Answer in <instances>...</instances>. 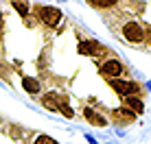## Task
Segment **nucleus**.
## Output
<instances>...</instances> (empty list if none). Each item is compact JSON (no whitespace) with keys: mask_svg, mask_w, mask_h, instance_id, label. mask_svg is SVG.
Wrapping results in <instances>:
<instances>
[{"mask_svg":"<svg viewBox=\"0 0 151 144\" xmlns=\"http://www.w3.org/2000/svg\"><path fill=\"white\" fill-rule=\"evenodd\" d=\"M123 35H125V39L132 42V44H140L145 39V31L138 22H127L123 26Z\"/></svg>","mask_w":151,"mask_h":144,"instance_id":"obj_1","label":"nucleus"},{"mask_svg":"<svg viewBox=\"0 0 151 144\" xmlns=\"http://www.w3.org/2000/svg\"><path fill=\"white\" fill-rule=\"evenodd\" d=\"M110 85H112L121 96H125V98H127V96H136V94H138V85H136V83H132V81L112 79V81H110Z\"/></svg>","mask_w":151,"mask_h":144,"instance_id":"obj_2","label":"nucleus"},{"mask_svg":"<svg viewBox=\"0 0 151 144\" xmlns=\"http://www.w3.org/2000/svg\"><path fill=\"white\" fill-rule=\"evenodd\" d=\"M37 15H40L42 22L48 24V26H55V24L61 20V11L57 7H40L37 9Z\"/></svg>","mask_w":151,"mask_h":144,"instance_id":"obj_3","label":"nucleus"},{"mask_svg":"<svg viewBox=\"0 0 151 144\" xmlns=\"http://www.w3.org/2000/svg\"><path fill=\"white\" fill-rule=\"evenodd\" d=\"M121 72H123V66H121V61H116V59H107L105 63L101 66V74L103 76H110V79L121 76Z\"/></svg>","mask_w":151,"mask_h":144,"instance_id":"obj_4","label":"nucleus"},{"mask_svg":"<svg viewBox=\"0 0 151 144\" xmlns=\"http://www.w3.org/2000/svg\"><path fill=\"white\" fill-rule=\"evenodd\" d=\"M125 107H127L132 114H142L145 111V103L138 98V96H127L125 98Z\"/></svg>","mask_w":151,"mask_h":144,"instance_id":"obj_5","label":"nucleus"},{"mask_svg":"<svg viewBox=\"0 0 151 144\" xmlns=\"http://www.w3.org/2000/svg\"><path fill=\"white\" fill-rule=\"evenodd\" d=\"M83 116L88 118V120L92 122V125H96V127H105L107 125V120L103 118L99 111H94V109H90V107H86V111H83Z\"/></svg>","mask_w":151,"mask_h":144,"instance_id":"obj_6","label":"nucleus"},{"mask_svg":"<svg viewBox=\"0 0 151 144\" xmlns=\"http://www.w3.org/2000/svg\"><path fill=\"white\" fill-rule=\"evenodd\" d=\"M22 87L29 94H40V81L33 76H22Z\"/></svg>","mask_w":151,"mask_h":144,"instance_id":"obj_7","label":"nucleus"},{"mask_svg":"<svg viewBox=\"0 0 151 144\" xmlns=\"http://www.w3.org/2000/svg\"><path fill=\"white\" fill-rule=\"evenodd\" d=\"M79 53H81V55H94V53H99V44L92 42V39L81 42V44H79Z\"/></svg>","mask_w":151,"mask_h":144,"instance_id":"obj_8","label":"nucleus"},{"mask_svg":"<svg viewBox=\"0 0 151 144\" xmlns=\"http://www.w3.org/2000/svg\"><path fill=\"white\" fill-rule=\"evenodd\" d=\"M9 2L13 4V9L22 15V18H27V15H29L31 9H29V2H27V0H9Z\"/></svg>","mask_w":151,"mask_h":144,"instance_id":"obj_9","label":"nucleus"},{"mask_svg":"<svg viewBox=\"0 0 151 144\" xmlns=\"http://www.w3.org/2000/svg\"><path fill=\"white\" fill-rule=\"evenodd\" d=\"M134 116H136V114H132L127 107H121V109L114 111V118H118V120H125V122H132V120H134Z\"/></svg>","mask_w":151,"mask_h":144,"instance_id":"obj_10","label":"nucleus"},{"mask_svg":"<svg viewBox=\"0 0 151 144\" xmlns=\"http://www.w3.org/2000/svg\"><path fill=\"white\" fill-rule=\"evenodd\" d=\"M88 2H90L92 7H96V9H110V7H114V4L118 2V0H88Z\"/></svg>","mask_w":151,"mask_h":144,"instance_id":"obj_11","label":"nucleus"},{"mask_svg":"<svg viewBox=\"0 0 151 144\" xmlns=\"http://www.w3.org/2000/svg\"><path fill=\"white\" fill-rule=\"evenodd\" d=\"M42 105H44L46 109H50V111H59V103L55 101V96H46V98L42 101Z\"/></svg>","mask_w":151,"mask_h":144,"instance_id":"obj_12","label":"nucleus"},{"mask_svg":"<svg viewBox=\"0 0 151 144\" xmlns=\"http://www.w3.org/2000/svg\"><path fill=\"white\" fill-rule=\"evenodd\" d=\"M33 144H57V140H53L50 135H37Z\"/></svg>","mask_w":151,"mask_h":144,"instance_id":"obj_13","label":"nucleus"},{"mask_svg":"<svg viewBox=\"0 0 151 144\" xmlns=\"http://www.w3.org/2000/svg\"><path fill=\"white\" fill-rule=\"evenodd\" d=\"M59 111H61L66 118H72V116H75V111H72L70 105H66V103H61V105H59Z\"/></svg>","mask_w":151,"mask_h":144,"instance_id":"obj_14","label":"nucleus"},{"mask_svg":"<svg viewBox=\"0 0 151 144\" xmlns=\"http://www.w3.org/2000/svg\"><path fill=\"white\" fill-rule=\"evenodd\" d=\"M0 24H2V13H0Z\"/></svg>","mask_w":151,"mask_h":144,"instance_id":"obj_15","label":"nucleus"},{"mask_svg":"<svg viewBox=\"0 0 151 144\" xmlns=\"http://www.w3.org/2000/svg\"><path fill=\"white\" fill-rule=\"evenodd\" d=\"M0 37H2V33H0Z\"/></svg>","mask_w":151,"mask_h":144,"instance_id":"obj_16","label":"nucleus"}]
</instances>
